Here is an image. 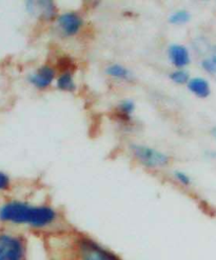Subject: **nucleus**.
Returning <instances> with one entry per match:
<instances>
[{"label":"nucleus","mask_w":216,"mask_h":260,"mask_svg":"<svg viewBox=\"0 0 216 260\" xmlns=\"http://www.w3.org/2000/svg\"><path fill=\"white\" fill-rule=\"evenodd\" d=\"M106 73L107 75H109L114 79L122 80V81H130L133 78L132 72L119 63L110 64L106 70Z\"/></svg>","instance_id":"10"},{"label":"nucleus","mask_w":216,"mask_h":260,"mask_svg":"<svg viewBox=\"0 0 216 260\" xmlns=\"http://www.w3.org/2000/svg\"><path fill=\"white\" fill-rule=\"evenodd\" d=\"M58 218L57 212L49 206H35L13 200L0 207V220L34 229L48 228Z\"/></svg>","instance_id":"1"},{"label":"nucleus","mask_w":216,"mask_h":260,"mask_svg":"<svg viewBox=\"0 0 216 260\" xmlns=\"http://www.w3.org/2000/svg\"><path fill=\"white\" fill-rule=\"evenodd\" d=\"M131 150L136 159L147 168H164L170 162L167 154L143 144H132Z\"/></svg>","instance_id":"4"},{"label":"nucleus","mask_w":216,"mask_h":260,"mask_svg":"<svg viewBox=\"0 0 216 260\" xmlns=\"http://www.w3.org/2000/svg\"><path fill=\"white\" fill-rule=\"evenodd\" d=\"M170 79L175 82L177 84H183V83H188V81L190 80V76L189 73L187 71L182 70V69H177L176 71H173L169 75Z\"/></svg>","instance_id":"14"},{"label":"nucleus","mask_w":216,"mask_h":260,"mask_svg":"<svg viewBox=\"0 0 216 260\" xmlns=\"http://www.w3.org/2000/svg\"><path fill=\"white\" fill-rule=\"evenodd\" d=\"M189 90L200 98H206L210 95V85L209 82L200 77L192 78L188 81Z\"/></svg>","instance_id":"9"},{"label":"nucleus","mask_w":216,"mask_h":260,"mask_svg":"<svg viewBox=\"0 0 216 260\" xmlns=\"http://www.w3.org/2000/svg\"><path fill=\"white\" fill-rule=\"evenodd\" d=\"M26 244L22 237L0 233V260H25Z\"/></svg>","instance_id":"3"},{"label":"nucleus","mask_w":216,"mask_h":260,"mask_svg":"<svg viewBox=\"0 0 216 260\" xmlns=\"http://www.w3.org/2000/svg\"><path fill=\"white\" fill-rule=\"evenodd\" d=\"M83 25V19L75 12H67L57 17V28L65 37H71L79 33Z\"/></svg>","instance_id":"5"},{"label":"nucleus","mask_w":216,"mask_h":260,"mask_svg":"<svg viewBox=\"0 0 216 260\" xmlns=\"http://www.w3.org/2000/svg\"><path fill=\"white\" fill-rule=\"evenodd\" d=\"M118 111L121 116L130 117L131 114L135 111V104L131 99H124L118 104Z\"/></svg>","instance_id":"15"},{"label":"nucleus","mask_w":216,"mask_h":260,"mask_svg":"<svg viewBox=\"0 0 216 260\" xmlns=\"http://www.w3.org/2000/svg\"><path fill=\"white\" fill-rule=\"evenodd\" d=\"M56 73L50 66H41L27 77L28 82L39 90L47 89L53 83Z\"/></svg>","instance_id":"7"},{"label":"nucleus","mask_w":216,"mask_h":260,"mask_svg":"<svg viewBox=\"0 0 216 260\" xmlns=\"http://www.w3.org/2000/svg\"><path fill=\"white\" fill-rule=\"evenodd\" d=\"M56 86L60 91L65 92H73L76 89V83L73 75L71 72H64L56 80Z\"/></svg>","instance_id":"11"},{"label":"nucleus","mask_w":216,"mask_h":260,"mask_svg":"<svg viewBox=\"0 0 216 260\" xmlns=\"http://www.w3.org/2000/svg\"><path fill=\"white\" fill-rule=\"evenodd\" d=\"M25 10L31 16L43 20H52L57 16V9L50 0H30L25 3Z\"/></svg>","instance_id":"6"},{"label":"nucleus","mask_w":216,"mask_h":260,"mask_svg":"<svg viewBox=\"0 0 216 260\" xmlns=\"http://www.w3.org/2000/svg\"><path fill=\"white\" fill-rule=\"evenodd\" d=\"M10 177L4 172H0V191H6L10 187Z\"/></svg>","instance_id":"16"},{"label":"nucleus","mask_w":216,"mask_h":260,"mask_svg":"<svg viewBox=\"0 0 216 260\" xmlns=\"http://www.w3.org/2000/svg\"><path fill=\"white\" fill-rule=\"evenodd\" d=\"M191 18L190 13L186 10H178L169 16V21L172 24H184Z\"/></svg>","instance_id":"12"},{"label":"nucleus","mask_w":216,"mask_h":260,"mask_svg":"<svg viewBox=\"0 0 216 260\" xmlns=\"http://www.w3.org/2000/svg\"><path fill=\"white\" fill-rule=\"evenodd\" d=\"M168 57L172 64L177 69H182L190 63L188 49L181 45H176V43H173L168 48Z\"/></svg>","instance_id":"8"},{"label":"nucleus","mask_w":216,"mask_h":260,"mask_svg":"<svg viewBox=\"0 0 216 260\" xmlns=\"http://www.w3.org/2000/svg\"><path fill=\"white\" fill-rule=\"evenodd\" d=\"M212 134H213V135L216 137V127H214V128L212 129Z\"/></svg>","instance_id":"18"},{"label":"nucleus","mask_w":216,"mask_h":260,"mask_svg":"<svg viewBox=\"0 0 216 260\" xmlns=\"http://www.w3.org/2000/svg\"><path fill=\"white\" fill-rule=\"evenodd\" d=\"M174 176L176 177V179L184 185H189L191 183V179L190 177L186 174V173L181 172V171H175L174 172Z\"/></svg>","instance_id":"17"},{"label":"nucleus","mask_w":216,"mask_h":260,"mask_svg":"<svg viewBox=\"0 0 216 260\" xmlns=\"http://www.w3.org/2000/svg\"><path fill=\"white\" fill-rule=\"evenodd\" d=\"M73 260H122L95 240L81 237L76 242V250Z\"/></svg>","instance_id":"2"},{"label":"nucleus","mask_w":216,"mask_h":260,"mask_svg":"<svg viewBox=\"0 0 216 260\" xmlns=\"http://www.w3.org/2000/svg\"><path fill=\"white\" fill-rule=\"evenodd\" d=\"M203 68L216 77V47L211 49V55L201 62Z\"/></svg>","instance_id":"13"}]
</instances>
